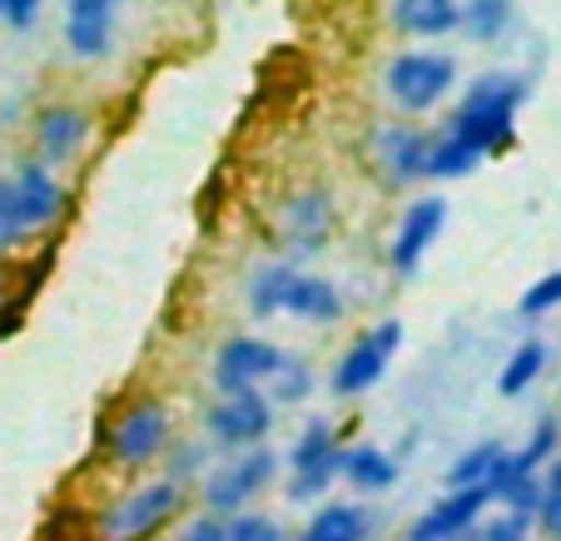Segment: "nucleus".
Masks as SVG:
<instances>
[{
	"label": "nucleus",
	"instance_id": "f257e3e1",
	"mask_svg": "<svg viewBox=\"0 0 561 541\" xmlns=\"http://www.w3.org/2000/svg\"><path fill=\"white\" fill-rule=\"evenodd\" d=\"M522 100H527V80H517V74H482V80H472V90L457 100L443 135L457 139L462 149H472L477 160L502 154V149L517 139Z\"/></svg>",
	"mask_w": 561,
	"mask_h": 541
},
{
	"label": "nucleus",
	"instance_id": "f03ea898",
	"mask_svg": "<svg viewBox=\"0 0 561 541\" xmlns=\"http://www.w3.org/2000/svg\"><path fill=\"white\" fill-rule=\"evenodd\" d=\"M190 502V487L159 477L145 487H129L125 497H115L95 517V541H149L154 531H164Z\"/></svg>",
	"mask_w": 561,
	"mask_h": 541
},
{
	"label": "nucleus",
	"instance_id": "7ed1b4c3",
	"mask_svg": "<svg viewBox=\"0 0 561 541\" xmlns=\"http://www.w3.org/2000/svg\"><path fill=\"white\" fill-rule=\"evenodd\" d=\"M457 85V60L447 50H403L382 70V90L403 115H427Z\"/></svg>",
	"mask_w": 561,
	"mask_h": 541
},
{
	"label": "nucleus",
	"instance_id": "20e7f679",
	"mask_svg": "<svg viewBox=\"0 0 561 541\" xmlns=\"http://www.w3.org/2000/svg\"><path fill=\"white\" fill-rule=\"evenodd\" d=\"M398 348H403V323H398V319H382V323H373V329H363L358 338L348 343V353L339 358V368H333L329 388H333L339 398H363V393H373V388L382 382V372L392 368Z\"/></svg>",
	"mask_w": 561,
	"mask_h": 541
},
{
	"label": "nucleus",
	"instance_id": "39448f33",
	"mask_svg": "<svg viewBox=\"0 0 561 541\" xmlns=\"http://www.w3.org/2000/svg\"><path fill=\"white\" fill-rule=\"evenodd\" d=\"M170 447V407L159 398H139L110 423L105 433V457L115 468H145Z\"/></svg>",
	"mask_w": 561,
	"mask_h": 541
},
{
	"label": "nucleus",
	"instance_id": "423d86ee",
	"mask_svg": "<svg viewBox=\"0 0 561 541\" xmlns=\"http://www.w3.org/2000/svg\"><path fill=\"white\" fill-rule=\"evenodd\" d=\"M278 249H284L288 264L298 258H313L323 254V244L333 239V194L323 184H308V189L288 194L278 204Z\"/></svg>",
	"mask_w": 561,
	"mask_h": 541
},
{
	"label": "nucleus",
	"instance_id": "0eeeda50",
	"mask_svg": "<svg viewBox=\"0 0 561 541\" xmlns=\"http://www.w3.org/2000/svg\"><path fill=\"white\" fill-rule=\"evenodd\" d=\"M274 472H278V457L268 452V447L233 452L219 472H209V477H204V507H209V517H224V511H244V502L259 497V492L274 482Z\"/></svg>",
	"mask_w": 561,
	"mask_h": 541
},
{
	"label": "nucleus",
	"instance_id": "6e6552de",
	"mask_svg": "<svg viewBox=\"0 0 561 541\" xmlns=\"http://www.w3.org/2000/svg\"><path fill=\"white\" fill-rule=\"evenodd\" d=\"M278 362H284V348H274V343L259 338V333H239V338H229L214 353V388H219L224 398L259 393V388H268Z\"/></svg>",
	"mask_w": 561,
	"mask_h": 541
},
{
	"label": "nucleus",
	"instance_id": "1a4fd4ad",
	"mask_svg": "<svg viewBox=\"0 0 561 541\" xmlns=\"http://www.w3.org/2000/svg\"><path fill=\"white\" fill-rule=\"evenodd\" d=\"M204 433L219 447H229V452H249V447H259L274 433V403L264 393L224 398V403H214L204 413Z\"/></svg>",
	"mask_w": 561,
	"mask_h": 541
},
{
	"label": "nucleus",
	"instance_id": "9d476101",
	"mask_svg": "<svg viewBox=\"0 0 561 541\" xmlns=\"http://www.w3.org/2000/svg\"><path fill=\"white\" fill-rule=\"evenodd\" d=\"M443 223H447V199L443 194H423V199L408 204L403 219H398V229H392V244H388L392 274L413 278L417 264H423V254L437 244V234H443Z\"/></svg>",
	"mask_w": 561,
	"mask_h": 541
},
{
	"label": "nucleus",
	"instance_id": "9b49d317",
	"mask_svg": "<svg viewBox=\"0 0 561 541\" xmlns=\"http://www.w3.org/2000/svg\"><path fill=\"white\" fill-rule=\"evenodd\" d=\"M427 145L433 135L413 125H378L373 129V164H378L382 184L403 189V184L427 180Z\"/></svg>",
	"mask_w": 561,
	"mask_h": 541
},
{
	"label": "nucleus",
	"instance_id": "f8f14e48",
	"mask_svg": "<svg viewBox=\"0 0 561 541\" xmlns=\"http://www.w3.org/2000/svg\"><path fill=\"white\" fill-rule=\"evenodd\" d=\"M488 507H492V487L443 492V497L408 527V541H453V537H462V531H472Z\"/></svg>",
	"mask_w": 561,
	"mask_h": 541
},
{
	"label": "nucleus",
	"instance_id": "ddd939ff",
	"mask_svg": "<svg viewBox=\"0 0 561 541\" xmlns=\"http://www.w3.org/2000/svg\"><path fill=\"white\" fill-rule=\"evenodd\" d=\"M90 129H95V125H90L85 110H75V105H45L41 115H35V129H31V139H35V164L55 170V164L75 160V154L85 149Z\"/></svg>",
	"mask_w": 561,
	"mask_h": 541
},
{
	"label": "nucleus",
	"instance_id": "4468645a",
	"mask_svg": "<svg viewBox=\"0 0 561 541\" xmlns=\"http://www.w3.org/2000/svg\"><path fill=\"white\" fill-rule=\"evenodd\" d=\"M115 0H70L65 5V45L80 60H105L115 45Z\"/></svg>",
	"mask_w": 561,
	"mask_h": 541
},
{
	"label": "nucleus",
	"instance_id": "2eb2a0df",
	"mask_svg": "<svg viewBox=\"0 0 561 541\" xmlns=\"http://www.w3.org/2000/svg\"><path fill=\"white\" fill-rule=\"evenodd\" d=\"M11 189H15V204H21L31 234H41L45 223H55L65 214V189H60V180H55V170H45V164L25 160L21 170L11 174Z\"/></svg>",
	"mask_w": 561,
	"mask_h": 541
},
{
	"label": "nucleus",
	"instance_id": "dca6fc26",
	"mask_svg": "<svg viewBox=\"0 0 561 541\" xmlns=\"http://www.w3.org/2000/svg\"><path fill=\"white\" fill-rule=\"evenodd\" d=\"M392 25L413 41H443L462 25V0H392Z\"/></svg>",
	"mask_w": 561,
	"mask_h": 541
},
{
	"label": "nucleus",
	"instance_id": "f3484780",
	"mask_svg": "<svg viewBox=\"0 0 561 541\" xmlns=\"http://www.w3.org/2000/svg\"><path fill=\"white\" fill-rule=\"evenodd\" d=\"M284 313H294V319H304V323H339L343 293H339V284H329V278L298 274L294 288H288V298H284Z\"/></svg>",
	"mask_w": 561,
	"mask_h": 541
},
{
	"label": "nucleus",
	"instance_id": "a211bd4d",
	"mask_svg": "<svg viewBox=\"0 0 561 541\" xmlns=\"http://www.w3.org/2000/svg\"><path fill=\"white\" fill-rule=\"evenodd\" d=\"M294 278H298V264H288V258L264 264L244 288L249 313H254V319H274V313H284V298H288V288H294Z\"/></svg>",
	"mask_w": 561,
	"mask_h": 541
},
{
	"label": "nucleus",
	"instance_id": "6ab92c4d",
	"mask_svg": "<svg viewBox=\"0 0 561 541\" xmlns=\"http://www.w3.org/2000/svg\"><path fill=\"white\" fill-rule=\"evenodd\" d=\"M343 477L358 492H388L392 482H398V462H392L382 447L358 442V447H343Z\"/></svg>",
	"mask_w": 561,
	"mask_h": 541
},
{
	"label": "nucleus",
	"instance_id": "aec40b11",
	"mask_svg": "<svg viewBox=\"0 0 561 541\" xmlns=\"http://www.w3.org/2000/svg\"><path fill=\"white\" fill-rule=\"evenodd\" d=\"M363 537H368V511L353 507V502H333V507H323L308 521L298 541H363Z\"/></svg>",
	"mask_w": 561,
	"mask_h": 541
},
{
	"label": "nucleus",
	"instance_id": "412c9836",
	"mask_svg": "<svg viewBox=\"0 0 561 541\" xmlns=\"http://www.w3.org/2000/svg\"><path fill=\"white\" fill-rule=\"evenodd\" d=\"M502 457H507V447H502V442H477V447H467V452L457 457L453 468H447V487H453V492H462V487H488L492 472L502 468Z\"/></svg>",
	"mask_w": 561,
	"mask_h": 541
},
{
	"label": "nucleus",
	"instance_id": "4be33fe9",
	"mask_svg": "<svg viewBox=\"0 0 561 541\" xmlns=\"http://www.w3.org/2000/svg\"><path fill=\"white\" fill-rule=\"evenodd\" d=\"M477 45H492L512 31V0H462V25Z\"/></svg>",
	"mask_w": 561,
	"mask_h": 541
},
{
	"label": "nucleus",
	"instance_id": "5701e85b",
	"mask_svg": "<svg viewBox=\"0 0 561 541\" xmlns=\"http://www.w3.org/2000/svg\"><path fill=\"white\" fill-rule=\"evenodd\" d=\"M541 368H547V343L527 338V343H522V348L507 358V368H502L497 393H502V398H522V393L531 388V382L541 378Z\"/></svg>",
	"mask_w": 561,
	"mask_h": 541
},
{
	"label": "nucleus",
	"instance_id": "b1692460",
	"mask_svg": "<svg viewBox=\"0 0 561 541\" xmlns=\"http://www.w3.org/2000/svg\"><path fill=\"white\" fill-rule=\"evenodd\" d=\"M329 452H339V427H333L329 417H308V427L298 433V442L288 447V472L313 468V462H323Z\"/></svg>",
	"mask_w": 561,
	"mask_h": 541
},
{
	"label": "nucleus",
	"instance_id": "393cba45",
	"mask_svg": "<svg viewBox=\"0 0 561 541\" xmlns=\"http://www.w3.org/2000/svg\"><path fill=\"white\" fill-rule=\"evenodd\" d=\"M339 477H343V447L329 452L323 462H313V468L288 472V502H318Z\"/></svg>",
	"mask_w": 561,
	"mask_h": 541
},
{
	"label": "nucleus",
	"instance_id": "a878e982",
	"mask_svg": "<svg viewBox=\"0 0 561 541\" xmlns=\"http://www.w3.org/2000/svg\"><path fill=\"white\" fill-rule=\"evenodd\" d=\"M477 154L472 149H462L457 139H447L443 129L433 135V145H427V180H462V174L477 170Z\"/></svg>",
	"mask_w": 561,
	"mask_h": 541
},
{
	"label": "nucleus",
	"instance_id": "bb28decb",
	"mask_svg": "<svg viewBox=\"0 0 561 541\" xmlns=\"http://www.w3.org/2000/svg\"><path fill=\"white\" fill-rule=\"evenodd\" d=\"M313 393V368H308L304 358H294V353H284V362H278V372L268 378V403H284V407H294V403H304V398Z\"/></svg>",
	"mask_w": 561,
	"mask_h": 541
},
{
	"label": "nucleus",
	"instance_id": "cd10ccee",
	"mask_svg": "<svg viewBox=\"0 0 561 541\" xmlns=\"http://www.w3.org/2000/svg\"><path fill=\"white\" fill-rule=\"evenodd\" d=\"M557 442H561V423H557V417H541V423L531 427V437L522 442V452H507L512 472H522V477H537V468L547 462L551 452H557Z\"/></svg>",
	"mask_w": 561,
	"mask_h": 541
},
{
	"label": "nucleus",
	"instance_id": "c85d7f7f",
	"mask_svg": "<svg viewBox=\"0 0 561 541\" xmlns=\"http://www.w3.org/2000/svg\"><path fill=\"white\" fill-rule=\"evenodd\" d=\"M25 239H31V229H25V214H21V204H15L11 180L0 174V254H5V249H21Z\"/></svg>",
	"mask_w": 561,
	"mask_h": 541
},
{
	"label": "nucleus",
	"instance_id": "c756f323",
	"mask_svg": "<svg viewBox=\"0 0 561 541\" xmlns=\"http://www.w3.org/2000/svg\"><path fill=\"white\" fill-rule=\"evenodd\" d=\"M164 457H170L164 477L180 482V487H190V477H199L204 462H209V447L204 442H180V447H164Z\"/></svg>",
	"mask_w": 561,
	"mask_h": 541
},
{
	"label": "nucleus",
	"instance_id": "7c9ffc66",
	"mask_svg": "<svg viewBox=\"0 0 561 541\" xmlns=\"http://www.w3.org/2000/svg\"><path fill=\"white\" fill-rule=\"evenodd\" d=\"M537 521L547 537L561 541V462H551V472L541 477V507H537Z\"/></svg>",
	"mask_w": 561,
	"mask_h": 541
},
{
	"label": "nucleus",
	"instance_id": "2f4dec72",
	"mask_svg": "<svg viewBox=\"0 0 561 541\" xmlns=\"http://www.w3.org/2000/svg\"><path fill=\"white\" fill-rule=\"evenodd\" d=\"M531 527H537V517H527V511H497V517L482 521L477 537L482 541H527Z\"/></svg>",
	"mask_w": 561,
	"mask_h": 541
},
{
	"label": "nucleus",
	"instance_id": "473e14b6",
	"mask_svg": "<svg viewBox=\"0 0 561 541\" xmlns=\"http://www.w3.org/2000/svg\"><path fill=\"white\" fill-rule=\"evenodd\" d=\"M557 303H561V268H557V274H547V278H537V284L522 293L517 308L527 313V319H541V313H551Z\"/></svg>",
	"mask_w": 561,
	"mask_h": 541
},
{
	"label": "nucleus",
	"instance_id": "72a5a7b5",
	"mask_svg": "<svg viewBox=\"0 0 561 541\" xmlns=\"http://www.w3.org/2000/svg\"><path fill=\"white\" fill-rule=\"evenodd\" d=\"M224 541H284V531H278L268 517H249V511H239L233 521H224Z\"/></svg>",
	"mask_w": 561,
	"mask_h": 541
},
{
	"label": "nucleus",
	"instance_id": "f704fd0d",
	"mask_svg": "<svg viewBox=\"0 0 561 541\" xmlns=\"http://www.w3.org/2000/svg\"><path fill=\"white\" fill-rule=\"evenodd\" d=\"M41 5L45 0H0V21L11 25V31H31L41 21Z\"/></svg>",
	"mask_w": 561,
	"mask_h": 541
},
{
	"label": "nucleus",
	"instance_id": "c9c22d12",
	"mask_svg": "<svg viewBox=\"0 0 561 541\" xmlns=\"http://www.w3.org/2000/svg\"><path fill=\"white\" fill-rule=\"evenodd\" d=\"M174 541H224V521L204 511V517H194L190 527H184V531H180V537H174Z\"/></svg>",
	"mask_w": 561,
	"mask_h": 541
},
{
	"label": "nucleus",
	"instance_id": "e433bc0d",
	"mask_svg": "<svg viewBox=\"0 0 561 541\" xmlns=\"http://www.w3.org/2000/svg\"><path fill=\"white\" fill-rule=\"evenodd\" d=\"M5 293H11V288H5V268H0V303H5Z\"/></svg>",
	"mask_w": 561,
	"mask_h": 541
},
{
	"label": "nucleus",
	"instance_id": "4c0bfd02",
	"mask_svg": "<svg viewBox=\"0 0 561 541\" xmlns=\"http://www.w3.org/2000/svg\"><path fill=\"white\" fill-rule=\"evenodd\" d=\"M453 541H482V537H477V531H462V537H453Z\"/></svg>",
	"mask_w": 561,
	"mask_h": 541
},
{
	"label": "nucleus",
	"instance_id": "58836bf2",
	"mask_svg": "<svg viewBox=\"0 0 561 541\" xmlns=\"http://www.w3.org/2000/svg\"><path fill=\"white\" fill-rule=\"evenodd\" d=\"M115 5H119V0H115Z\"/></svg>",
	"mask_w": 561,
	"mask_h": 541
}]
</instances>
